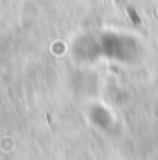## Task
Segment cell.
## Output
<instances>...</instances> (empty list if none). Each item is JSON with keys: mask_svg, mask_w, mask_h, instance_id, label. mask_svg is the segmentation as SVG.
<instances>
[{"mask_svg": "<svg viewBox=\"0 0 158 160\" xmlns=\"http://www.w3.org/2000/svg\"><path fill=\"white\" fill-rule=\"evenodd\" d=\"M116 2H117V6H121V8H125V9H126V13H128V15L132 17V21H134L136 24L140 22V19L136 17V13H134V9H132V8L128 6V0H116Z\"/></svg>", "mask_w": 158, "mask_h": 160, "instance_id": "obj_1", "label": "cell"}]
</instances>
